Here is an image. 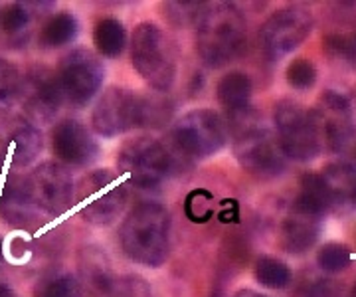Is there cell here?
<instances>
[{
	"instance_id": "cell-1",
	"label": "cell",
	"mask_w": 356,
	"mask_h": 297,
	"mask_svg": "<svg viewBox=\"0 0 356 297\" xmlns=\"http://www.w3.org/2000/svg\"><path fill=\"white\" fill-rule=\"evenodd\" d=\"M170 107L163 99H153L123 88H109L91 111V127L102 137H117L131 129L163 127Z\"/></svg>"
},
{
	"instance_id": "cell-2",
	"label": "cell",
	"mask_w": 356,
	"mask_h": 297,
	"mask_svg": "<svg viewBox=\"0 0 356 297\" xmlns=\"http://www.w3.org/2000/svg\"><path fill=\"white\" fill-rule=\"evenodd\" d=\"M170 230L172 220L163 204L140 202L123 220L119 246L131 262L145 268H159L170 250Z\"/></svg>"
},
{
	"instance_id": "cell-3",
	"label": "cell",
	"mask_w": 356,
	"mask_h": 297,
	"mask_svg": "<svg viewBox=\"0 0 356 297\" xmlns=\"http://www.w3.org/2000/svg\"><path fill=\"white\" fill-rule=\"evenodd\" d=\"M228 129L234 139V155L250 175L273 179L287 168V156L281 151L277 135H273L261 119L252 113V107L229 115Z\"/></svg>"
},
{
	"instance_id": "cell-4",
	"label": "cell",
	"mask_w": 356,
	"mask_h": 297,
	"mask_svg": "<svg viewBox=\"0 0 356 297\" xmlns=\"http://www.w3.org/2000/svg\"><path fill=\"white\" fill-rule=\"evenodd\" d=\"M245 34V18L238 6L228 2L208 6L196 28V52L206 65L222 67L240 56Z\"/></svg>"
},
{
	"instance_id": "cell-5",
	"label": "cell",
	"mask_w": 356,
	"mask_h": 297,
	"mask_svg": "<svg viewBox=\"0 0 356 297\" xmlns=\"http://www.w3.org/2000/svg\"><path fill=\"white\" fill-rule=\"evenodd\" d=\"M131 62L153 90L165 93L177 81L178 64L172 42L154 22H143L131 34Z\"/></svg>"
},
{
	"instance_id": "cell-6",
	"label": "cell",
	"mask_w": 356,
	"mask_h": 297,
	"mask_svg": "<svg viewBox=\"0 0 356 297\" xmlns=\"http://www.w3.org/2000/svg\"><path fill=\"white\" fill-rule=\"evenodd\" d=\"M172 167L175 159L170 149L153 137H137L127 141L117 155V168L121 177L143 191L156 188L170 175Z\"/></svg>"
},
{
	"instance_id": "cell-7",
	"label": "cell",
	"mask_w": 356,
	"mask_h": 297,
	"mask_svg": "<svg viewBox=\"0 0 356 297\" xmlns=\"http://www.w3.org/2000/svg\"><path fill=\"white\" fill-rule=\"evenodd\" d=\"M273 123L281 151L289 161L309 163L317 159L323 139L311 111L303 109L291 99H283L275 104Z\"/></svg>"
},
{
	"instance_id": "cell-8",
	"label": "cell",
	"mask_w": 356,
	"mask_h": 297,
	"mask_svg": "<svg viewBox=\"0 0 356 297\" xmlns=\"http://www.w3.org/2000/svg\"><path fill=\"white\" fill-rule=\"evenodd\" d=\"M228 139V125L212 109H194L170 129L172 149L186 159H206L218 153Z\"/></svg>"
},
{
	"instance_id": "cell-9",
	"label": "cell",
	"mask_w": 356,
	"mask_h": 297,
	"mask_svg": "<svg viewBox=\"0 0 356 297\" xmlns=\"http://www.w3.org/2000/svg\"><path fill=\"white\" fill-rule=\"evenodd\" d=\"M315 26L313 14L301 6H287L271 14L259 28V44L271 60L299 48Z\"/></svg>"
},
{
	"instance_id": "cell-10",
	"label": "cell",
	"mask_w": 356,
	"mask_h": 297,
	"mask_svg": "<svg viewBox=\"0 0 356 297\" xmlns=\"http://www.w3.org/2000/svg\"><path fill=\"white\" fill-rule=\"evenodd\" d=\"M58 78L64 90L65 102L83 107L97 95L105 72L95 54L89 52L88 48H77L62 58Z\"/></svg>"
},
{
	"instance_id": "cell-11",
	"label": "cell",
	"mask_w": 356,
	"mask_h": 297,
	"mask_svg": "<svg viewBox=\"0 0 356 297\" xmlns=\"http://www.w3.org/2000/svg\"><path fill=\"white\" fill-rule=\"evenodd\" d=\"M24 179L28 193L42 212L60 214L77 198L74 177L60 163H42Z\"/></svg>"
},
{
	"instance_id": "cell-12",
	"label": "cell",
	"mask_w": 356,
	"mask_h": 297,
	"mask_svg": "<svg viewBox=\"0 0 356 297\" xmlns=\"http://www.w3.org/2000/svg\"><path fill=\"white\" fill-rule=\"evenodd\" d=\"M81 278L89 297H151L149 284L139 275H117L103 254L88 250L81 258Z\"/></svg>"
},
{
	"instance_id": "cell-13",
	"label": "cell",
	"mask_w": 356,
	"mask_h": 297,
	"mask_svg": "<svg viewBox=\"0 0 356 297\" xmlns=\"http://www.w3.org/2000/svg\"><path fill=\"white\" fill-rule=\"evenodd\" d=\"M113 181L109 170H95L81 182V193L88 196V202L81 208V218L86 222L107 226L123 214L127 204V188L115 186Z\"/></svg>"
},
{
	"instance_id": "cell-14",
	"label": "cell",
	"mask_w": 356,
	"mask_h": 297,
	"mask_svg": "<svg viewBox=\"0 0 356 297\" xmlns=\"http://www.w3.org/2000/svg\"><path fill=\"white\" fill-rule=\"evenodd\" d=\"M20 99L26 117L32 123H50L65 102L58 72H51L44 65L32 67L28 76H24V90Z\"/></svg>"
},
{
	"instance_id": "cell-15",
	"label": "cell",
	"mask_w": 356,
	"mask_h": 297,
	"mask_svg": "<svg viewBox=\"0 0 356 297\" xmlns=\"http://www.w3.org/2000/svg\"><path fill=\"white\" fill-rule=\"evenodd\" d=\"M317 123L323 145H327L334 153L344 151L355 141V125L350 119V104L339 91H325L321 95L317 109L311 111Z\"/></svg>"
},
{
	"instance_id": "cell-16",
	"label": "cell",
	"mask_w": 356,
	"mask_h": 297,
	"mask_svg": "<svg viewBox=\"0 0 356 297\" xmlns=\"http://www.w3.org/2000/svg\"><path fill=\"white\" fill-rule=\"evenodd\" d=\"M44 139L42 133L28 117L10 115L0 117V149L2 156L8 159L14 167L32 165L42 153Z\"/></svg>"
},
{
	"instance_id": "cell-17",
	"label": "cell",
	"mask_w": 356,
	"mask_h": 297,
	"mask_svg": "<svg viewBox=\"0 0 356 297\" xmlns=\"http://www.w3.org/2000/svg\"><path fill=\"white\" fill-rule=\"evenodd\" d=\"M51 149L62 163L72 167H83L97 155V145L91 133L76 119H64L56 125L51 133Z\"/></svg>"
},
{
	"instance_id": "cell-18",
	"label": "cell",
	"mask_w": 356,
	"mask_h": 297,
	"mask_svg": "<svg viewBox=\"0 0 356 297\" xmlns=\"http://www.w3.org/2000/svg\"><path fill=\"white\" fill-rule=\"evenodd\" d=\"M321 216L303 212L299 208L291 207V212L281 224V246L283 250L291 254H301L317 242Z\"/></svg>"
},
{
	"instance_id": "cell-19",
	"label": "cell",
	"mask_w": 356,
	"mask_h": 297,
	"mask_svg": "<svg viewBox=\"0 0 356 297\" xmlns=\"http://www.w3.org/2000/svg\"><path fill=\"white\" fill-rule=\"evenodd\" d=\"M332 207L356 208V168L348 163H332L321 172Z\"/></svg>"
},
{
	"instance_id": "cell-20",
	"label": "cell",
	"mask_w": 356,
	"mask_h": 297,
	"mask_svg": "<svg viewBox=\"0 0 356 297\" xmlns=\"http://www.w3.org/2000/svg\"><path fill=\"white\" fill-rule=\"evenodd\" d=\"M216 97L228 115L248 111L252 99V79L243 72H229L218 81Z\"/></svg>"
},
{
	"instance_id": "cell-21",
	"label": "cell",
	"mask_w": 356,
	"mask_h": 297,
	"mask_svg": "<svg viewBox=\"0 0 356 297\" xmlns=\"http://www.w3.org/2000/svg\"><path fill=\"white\" fill-rule=\"evenodd\" d=\"M93 44L105 58H119L127 48V30L117 18H102L93 30Z\"/></svg>"
},
{
	"instance_id": "cell-22",
	"label": "cell",
	"mask_w": 356,
	"mask_h": 297,
	"mask_svg": "<svg viewBox=\"0 0 356 297\" xmlns=\"http://www.w3.org/2000/svg\"><path fill=\"white\" fill-rule=\"evenodd\" d=\"M293 207L323 218V214L332 207V202L321 175H305V179L301 181V193L295 198Z\"/></svg>"
},
{
	"instance_id": "cell-23",
	"label": "cell",
	"mask_w": 356,
	"mask_h": 297,
	"mask_svg": "<svg viewBox=\"0 0 356 297\" xmlns=\"http://www.w3.org/2000/svg\"><path fill=\"white\" fill-rule=\"evenodd\" d=\"M77 24L76 16L70 13H58L54 14L51 18H48V22L42 26L40 32V44L46 48H60L70 44L72 40L77 36Z\"/></svg>"
},
{
	"instance_id": "cell-24",
	"label": "cell",
	"mask_w": 356,
	"mask_h": 297,
	"mask_svg": "<svg viewBox=\"0 0 356 297\" xmlns=\"http://www.w3.org/2000/svg\"><path fill=\"white\" fill-rule=\"evenodd\" d=\"M254 275L257 284L269 289H283L291 284V270L285 262L271 256H264L255 262Z\"/></svg>"
},
{
	"instance_id": "cell-25",
	"label": "cell",
	"mask_w": 356,
	"mask_h": 297,
	"mask_svg": "<svg viewBox=\"0 0 356 297\" xmlns=\"http://www.w3.org/2000/svg\"><path fill=\"white\" fill-rule=\"evenodd\" d=\"M22 90H24V76L20 74V70L0 58V105H13L22 97Z\"/></svg>"
},
{
	"instance_id": "cell-26",
	"label": "cell",
	"mask_w": 356,
	"mask_h": 297,
	"mask_svg": "<svg viewBox=\"0 0 356 297\" xmlns=\"http://www.w3.org/2000/svg\"><path fill=\"white\" fill-rule=\"evenodd\" d=\"M184 212L192 222L206 224L208 220L214 216V196H212V193L204 191V188L192 191L184 200Z\"/></svg>"
},
{
	"instance_id": "cell-27",
	"label": "cell",
	"mask_w": 356,
	"mask_h": 297,
	"mask_svg": "<svg viewBox=\"0 0 356 297\" xmlns=\"http://www.w3.org/2000/svg\"><path fill=\"white\" fill-rule=\"evenodd\" d=\"M285 79L293 90H311L317 81V65L305 60V58H297L287 65Z\"/></svg>"
},
{
	"instance_id": "cell-28",
	"label": "cell",
	"mask_w": 356,
	"mask_h": 297,
	"mask_svg": "<svg viewBox=\"0 0 356 297\" xmlns=\"http://www.w3.org/2000/svg\"><path fill=\"white\" fill-rule=\"evenodd\" d=\"M318 268L327 273L343 271L350 264V250L343 244H327L318 250L317 254Z\"/></svg>"
},
{
	"instance_id": "cell-29",
	"label": "cell",
	"mask_w": 356,
	"mask_h": 297,
	"mask_svg": "<svg viewBox=\"0 0 356 297\" xmlns=\"http://www.w3.org/2000/svg\"><path fill=\"white\" fill-rule=\"evenodd\" d=\"M38 297H83V289L74 275H58L44 284Z\"/></svg>"
},
{
	"instance_id": "cell-30",
	"label": "cell",
	"mask_w": 356,
	"mask_h": 297,
	"mask_svg": "<svg viewBox=\"0 0 356 297\" xmlns=\"http://www.w3.org/2000/svg\"><path fill=\"white\" fill-rule=\"evenodd\" d=\"M325 50L329 56L334 58H343L346 62L356 67V32L350 36H343V34H329L323 40Z\"/></svg>"
},
{
	"instance_id": "cell-31",
	"label": "cell",
	"mask_w": 356,
	"mask_h": 297,
	"mask_svg": "<svg viewBox=\"0 0 356 297\" xmlns=\"http://www.w3.org/2000/svg\"><path fill=\"white\" fill-rule=\"evenodd\" d=\"M0 22H2V28L8 34H14V32L24 30L26 24L30 22V13L22 4H10L0 14Z\"/></svg>"
},
{
	"instance_id": "cell-32",
	"label": "cell",
	"mask_w": 356,
	"mask_h": 297,
	"mask_svg": "<svg viewBox=\"0 0 356 297\" xmlns=\"http://www.w3.org/2000/svg\"><path fill=\"white\" fill-rule=\"evenodd\" d=\"M234 297H269L266 294H259V291H254V289H240Z\"/></svg>"
},
{
	"instance_id": "cell-33",
	"label": "cell",
	"mask_w": 356,
	"mask_h": 297,
	"mask_svg": "<svg viewBox=\"0 0 356 297\" xmlns=\"http://www.w3.org/2000/svg\"><path fill=\"white\" fill-rule=\"evenodd\" d=\"M0 297H13V291H10L8 285L0 284Z\"/></svg>"
},
{
	"instance_id": "cell-34",
	"label": "cell",
	"mask_w": 356,
	"mask_h": 297,
	"mask_svg": "<svg viewBox=\"0 0 356 297\" xmlns=\"http://www.w3.org/2000/svg\"><path fill=\"white\" fill-rule=\"evenodd\" d=\"M353 156L356 159V137H355V141H353Z\"/></svg>"
},
{
	"instance_id": "cell-35",
	"label": "cell",
	"mask_w": 356,
	"mask_h": 297,
	"mask_svg": "<svg viewBox=\"0 0 356 297\" xmlns=\"http://www.w3.org/2000/svg\"><path fill=\"white\" fill-rule=\"evenodd\" d=\"M350 297H356V284L355 287H353V291H350Z\"/></svg>"
},
{
	"instance_id": "cell-36",
	"label": "cell",
	"mask_w": 356,
	"mask_h": 297,
	"mask_svg": "<svg viewBox=\"0 0 356 297\" xmlns=\"http://www.w3.org/2000/svg\"><path fill=\"white\" fill-rule=\"evenodd\" d=\"M2 159H4V156L0 155V177H2Z\"/></svg>"
}]
</instances>
